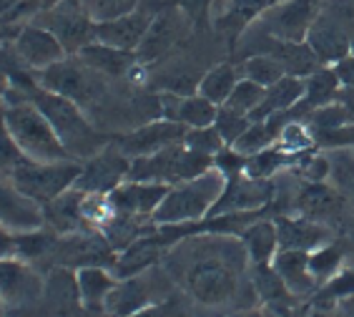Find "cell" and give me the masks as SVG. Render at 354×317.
Wrapping results in <instances>:
<instances>
[{"label": "cell", "mask_w": 354, "mask_h": 317, "mask_svg": "<svg viewBox=\"0 0 354 317\" xmlns=\"http://www.w3.org/2000/svg\"><path fill=\"white\" fill-rule=\"evenodd\" d=\"M277 136H279V132H277V126H274L272 118H269V121H252V126L236 138V144H234L232 149L236 154H241V156L249 158V156H254V154L269 149V144H274Z\"/></svg>", "instance_id": "obj_27"}, {"label": "cell", "mask_w": 354, "mask_h": 317, "mask_svg": "<svg viewBox=\"0 0 354 317\" xmlns=\"http://www.w3.org/2000/svg\"><path fill=\"white\" fill-rule=\"evenodd\" d=\"M75 284H78V295H81L83 307L88 310H98L106 307V300L116 287V277L111 275L109 269L91 264V267H81L75 272Z\"/></svg>", "instance_id": "obj_21"}, {"label": "cell", "mask_w": 354, "mask_h": 317, "mask_svg": "<svg viewBox=\"0 0 354 317\" xmlns=\"http://www.w3.org/2000/svg\"><path fill=\"white\" fill-rule=\"evenodd\" d=\"M277 141H279V149L284 154H299L307 152L309 146H312V134L301 124H286L279 129Z\"/></svg>", "instance_id": "obj_35"}, {"label": "cell", "mask_w": 354, "mask_h": 317, "mask_svg": "<svg viewBox=\"0 0 354 317\" xmlns=\"http://www.w3.org/2000/svg\"><path fill=\"white\" fill-rule=\"evenodd\" d=\"M15 55L35 73H41V71L50 69L63 58H68L61 41L43 26L21 28V33L15 35Z\"/></svg>", "instance_id": "obj_12"}, {"label": "cell", "mask_w": 354, "mask_h": 317, "mask_svg": "<svg viewBox=\"0 0 354 317\" xmlns=\"http://www.w3.org/2000/svg\"><path fill=\"white\" fill-rule=\"evenodd\" d=\"M0 227L10 235H26L46 227V209L30 197L13 186L0 181Z\"/></svg>", "instance_id": "obj_10"}, {"label": "cell", "mask_w": 354, "mask_h": 317, "mask_svg": "<svg viewBox=\"0 0 354 317\" xmlns=\"http://www.w3.org/2000/svg\"><path fill=\"white\" fill-rule=\"evenodd\" d=\"M3 121H6V129L13 136L15 146L21 149V154L28 161L50 164V161H68L71 158V154L61 144V138L46 118V114L26 93L21 98L8 96L6 109H3Z\"/></svg>", "instance_id": "obj_3"}, {"label": "cell", "mask_w": 354, "mask_h": 317, "mask_svg": "<svg viewBox=\"0 0 354 317\" xmlns=\"http://www.w3.org/2000/svg\"><path fill=\"white\" fill-rule=\"evenodd\" d=\"M26 96L46 114V118L55 129V134L61 138V144L66 146V152L71 154V158H91L106 149V138L86 121L78 104L58 96V93H50V91L41 89V86L30 89Z\"/></svg>", "instance_id": "obj_4"}, {"label": "cell", "mask_w": 354, "mask_h": 317, "mask_svg": "<svg viewBox=\"0 0 354 317\" xmlns=\"http://www.w3.org/2000/svg\"><path fill=\"white\" fill-rule=\"evenodd\" d=\"M274 272L281 277L286 290L292 292H307L314 287V275L309 269V255L297 252V249H284L274 257Z\"/></svg>", "instance_id": "obj_22"}, {"label": "cell", "mask_w": 354, "mask_h": 317, "mask_svg": "<svg viewBox=\"0 0 354 317\" xmlns=\"http://www.w3.org/2000/svg\"><path fill=\"white\" fill-rule=\"evenodd\" d=\"M0 317H8V312H6V305L0 302Z\"/></svg>", "instance_id": "obj_46"}, {"label": "cell", "mask_w": 354, "mask_h": 317, "mask_svg": "<svg viewBox=\"0 0 354 317\" xmlns=\"http://www.w3.org/2000/svg\"><path fill=\"white\" fill-rule=\"evenodd\" d=\"M38 6L41 0H0V23H15L35 15Z\"/></svg>", "instance_id": "obj_38"}, {"label": "cell", "mask_w": 354, "mask_h": 317, "mask_svg": "<svg viewBox=\"0 0 354 317\" xmlns=\"http://www.w3.org/2000/svg\"><path fill=\"white\" fill-rule=\"evenodd\" d=\"M8 89H10V83H8V76L3 73V71H0V116H3V109H6Z\"/></svg>", "instance_id": "obj_45"}, {"label": "cell", "mask_w": 354, "mask_h": 317, "mask_svg": "<svg viewBox=\"0 0 354 317\" xmlns=\"http://www.w3.org/2000/svg\"><path fill=\"white\" fill-rule=\"evenodd\" d=\"M161 109H164V118L176 121V124L186 126V129H204V126H214L218 114V106H214L209 98L198 96V93H166L161 96Z\"/></svg>", "instance_id": "obj_16"}, {"label": "cell", "mask_w": 354, "mask_h": 317, "mask_svg": "<svg viewBox=\"0 0 354 317\" xmlns=\"http://www.w3.org/2000/svg\"><path fill=\"white\" fill-rule=\"evenodd\" d=\"M75 58L81 63H86L91 71H95L98 76H126L129 71H133L138 55L133 51H121L113 48V46H106V43H88L83 46Z\"/></svg>", "instance_id": "obj_17"}, {"label": "cell", "mask_w": 354, "mask_h": 317, "mask_svg": "<svg viewBox=\"0 0 354 317\" xmlns=\"http://www.w3.org/2000/svg\"><path fill=\"white\" fill-rule=\"evenodd\" d=\"M26 161V156L21 154V149L15 146L13 136L8 134L6 129V121L0 116V169L8 174V179H10V174H13L15 166H21Z\"/></svg>", "instance_id": "obj_37"}, {"label": "cell", "mask_w": 354, "mask_h": 317, "mask_svg": "<svg viewBox=\"0 0 354 317\" xmlns=\"http://www.w3.org/2000/svg\"><path fill=\"white\" fill-rule=\"evenodd\" d=\"M244 76L249 81L259 83L264 89L274 86V83H279L284 76H289L284 69V63L277 58V55H254L249 61L244 63Z\"/></svg>", "instance_id": "obj_28"}, {"label": "cell", "mask_w": 354, "mask_h": 317, "mask_svg": "<svg viewBox=\"0 0 354 317\" xmlns=\"http://www.w3.org/2000/svg\"><path fill=\"white\" fill-rule=\"evenodd\" d=\"M307 38L309 48L322 61H342L347 55V51L352 48V41L347 38L344 28L334 21L332 15H322L319 21L307 30Z\"/></svg>", "instance_id": "obj_19"}, {"label": "cell", "mask_w": 354, "mask_h": 317, "mask_svg": "<svg viewBox=\"0 0 354 317\" xmlns=\"http://www.w3.org/2000/svg\"><path fill=\"white\" fill-rule=\"evenodd\" d=\"M281 164H286V154L281 152L279 146H269L264 152L246 158L244 174L249 179H266V176H272Z\"/></svg>", "instance_id": "obj_30"}, {"label": "cell", "mask_w": 354, "mask_h": 317, "mask_svg": "<svg viewBox=\"0 0 354 317\" xmlns=\"http://www.w3.org/2000/svg\"><path fill=\"white\" fill-rule=\"evenodd\" d=\"M46 295V282L33 267L18 257L0 260V302L6 312H26Z\"/></svg>", "instance_id": "obj_8"}, {"label": "cell", "mask_w": 354, "mask_h": 317, "mask_svg": "<svg viewBox=\"0 0 354 317\" xmlns=\"http://www.w3.org/2000/svg\"><path fill=\"white\" fill-rule=\"evenodd\" d=\"M169 194L166 184H149V181H123L109 194L111 204L118 217L131 219H153V212Z\"/></svg>", "instance_id": "obj_13"}, {"label": "cell", "mask_w": 354, "mask_h": 317, "mask_svg": "<svg viewBox=\"0 0 354 317\" xmlns=\"http://www.w3.org/2000/svg\"><path fill=\"white\" fill-rule=\"evenodd\" d=\"M184 146L204 156H216L218 152H224V138L216 132V126H204V129H189L184 136Z\"/></svg>", "instance_id": "obj_31"}, {"label": "cell", "mask_w": 354, "mask_h": 317, "mask_svg": "<svg viewBox=\"0 0 354 317\" xmlns=\"http://www.w3.org/2000/svg\"><path fill=\"white\" fill-rule=\"evenodd\" d=\"M307 93V81L299 76H284L279 83H274L266 89V96L261 101V106L254 111L252 121H266V118L281 116L289 109H294V104Z\"/></svg>", "instance_id": "obj_20"}, {"label": "cell", "mask_w": 354, "mask_h": 317, "mask_svg": "<svg viewBox=\"0 0 354 317\" xmlns=\"http://www.w3.org/2000/svg\"><path fill=\"white\" fill-rule=\"evenodd\" d=\"M277 235H279L281 247L297 249V252H309V249H317L327 242V232L317 224H309V221L281 219L279 227H277Z\"/></svg>", "instance_id": "obj_24"}, {"label": "cell", "mask_w": 354, "mask_h": 317, "mask_svg": "<svg viewBox=\"0 0 354 317\" xmlns=\"http://www.w3.org/2000/svg\"><path fill=\"white\" fill-rule=\"evenodd\" d=\"M38 83H41V89L58 93V96L68 98V101H73L78 106L91 104L103 89L101 81H98V73L91 71L78 58H63L50 69L41 71Z\"/></svg>", "instance_id": "obj_6"}, {"label": "cell", "mask_w": 354, "mask_h": 317, "mask_svg": "<svg viewBox=\"0 0 354 317\" xmlns=\"http://www.w3.org/2000/svg\"><path fill=\"white\" fill-rule=\"evenodd\" d=\"M41 26L61 41L66 53H78L83 46L93 43L95 21L81 6V0H61L50 10L41 13Z\"/></svg>", "instance_id": "obj_7"}, {"label": "cell", "mask_w": 354, "mask_h": 317, "mask_svg": "<svg viewBox=\"0 0 354 317\" xmlns=\"http://www.w3.org/2000/svg\"><path fill=\"white\" fill-rule=\"evenodd\" d=\"M277 244H279V235H277V227L269 224V221H259V224L246 227L244 247H246V257L252 262L266 264L274 257Z\"/></svg>", "instance_id": "obj_26"}, {"label": "cell", "mask_w": 354, "mask_h": 317, "mask_svg": "<svg viewBox=\"0 0 354 317\" xmlns=\"http://www.w3.org/2000/svg\"><path fill=\"white\" fill-rule=\"evenodd\" d=\"M206 3H209V0H181V8L186 10L189 18H196V15L206 8Z\"/></svg>", "instance_id": "obj_44"}, {"label": "cell", "mask_w": 354, "mask_h": 317, "mask_svg": "<svg viewBox=\"0 0 354 317\" xmlns=\"http://www.w3.org/2000/svg\"><path fill=\"white\" fill-rule=\"evenodd\" d=\"M136 8H138V0H98V3H95V10L91 15H93L95 23H101V21L121 18V15L136 10Z\"/></svg>", "instance_id": "obj_39"}, {"label": "cell", "mask_w": 354, "mask_h": 317, "mask_svg": "<svg viewBox=\"0 0 354 317\" xmlns=\"http://www.w3.org/2000/svg\"><path fill=\"white\" fill-rule=\"evenodd\" d=\"M214 126H216V132L221 134L224 144L234 146V144H236V138L241 136L249 126H252V118L241 116V114H236V111H229L226 106H221V109H218V114H216V121H214Z\"/></svg>", "instance_id": "obj_34"}, {"label": "cell", "mask_w": 354, "mask_h": 317, "mask_svg": "<svg viewBox=\"0 0 354 317\" xmlns=\"http://www.w3.org/2000/svg\"><path fill=\"white\" fill-rule=\"evenodd\" d=\"M186 30H189V15L184 8H166L156 13L136 51L138 61H156L158 55H164L184 38Z\"/></svg>", "instance_id": "obj_11"}, {"label": "cell", "mask_w": 354, "mask_h": 317, "mask_svg": "<svg viewBox=\"0 0 354 317\" xmlns=\"http://www.w3.org/2000/svg\"><path fill=\"white\" fill-rule=\"evenodd\" d=\"M151 302V287L143 280L136 277H129L126 282H118L113 287V292L109 295L106 300V310L116 312V315L123 317H131L133 312L143 310V307H149Z\"/></svg>", "instance_id": "obj_23"}, {"label": "cell", "mask_w": 354, "mask_h": 317, "mask_svg": "<svg viewBox=\"0 0 354 317\" xmlns=\"http://www.w3.org/2000/svg\"><path fill=\"white\" fill-rule=\"evenodd\" d=\"M339 86V76L337 71H317L307 81V93L304 101L309 106H327V101L334 96V91Z\"/></svg>", "instance_id": "obj_32"}, {"label": "cell", "mask_w": 354, "mask_h": 317, "mask_svg": "<svg viewBox=\"0 0 354 317\" xmlns=\"http://www.w3.org/2000/svg\"><path fill=\"white\" fill-rule=\"evenodd\" d=\"M337 76H339V83L354 89V58H342L337 63Z\"/></svg>", "instance_id": "obj_41"}, {"label": "cell", "mask_w": 354, "mask_h": 317, "mask_svg": "<svg viewBox=\"0 0 354 317\" xmlns=\"http://www.w3.org/2000/svg\"><path fill=\"white\" fill-rule=\"evenodd\" d=\"M236 83H239V78H236L234 66H229V63H218L216 69H212L201 81H198L196 93L198 96L209 98L214 106H224L226 98L232 96V91L236 89Z\"/></svg>", "instance_id": "obj_25"}, {"label": "cell", "mask_w": 354, "mask_h": 317, "mask_svg": "<svg viewBox=\"0 0 354 317\" xmlns=\"http://www.w3.org/2000/svg\"><path fill=\"white\" fill-rule=\"evenodd\" d=\"M129 169L131 158L118 146H111L83 164V172L73 189L83 194H111L116 186H121L129 179Z\"/></svg>", "instance_id": "obj_9"}, {"label": "cell", "mask_w": 354, "mask_h": 317, "mask_svg": "<svg viewBox=\"0 0 354 317\" xmlns=\"http://www.w3.org/2000/svg\"><path fill=\"white\" fill-rule=\"evenodd\" d=\"M151 21H153V15L143 13L141 8H136V10H131V13L121 15V18L95 23L93 41L136 53L141 41L146 38V30H149Z\"/></svg>", "instance_id": "obj_15"}, {"label": "cell", "mask_w": 354, "mask_h": 317, "mask_svg": "<svg viewBox=\"0 0 354 317\" xmlns=\"http://www.w3.org/2000/svg\"><path fill=\"white\" fill-rule=\"evenodd\" d=\"M354 290V275L349 272V275H342L339 280H334L332 284L327 287L329 295H344V292Z\"/></svg>", "instance_id": "obj_42"}, {"label": "cell", "mask_w": 354, "mask_h": 317, "mask_svg": "<svg viewBox=\"0 0 354 317\" xmlns=\"http://www.w3.org/2000/svg\"><path fill=\"white\" fill-rule=\"evenodd\" d=\"M131 317H169V312H166V305H149V307L133 312Z\"/></svg>", "instance_id": "obj_43"}, {"label": "cell", "mask_w": 354, "mask_h": 317, "mask_svg": "<svg viewBox=\"0 0 354 317\" xmlns=\"http://www.w3.org/2000/svg\"><path fill=\"white\" fill-rule=\"evenodd\" d=\"M186 126L176 124V121H153V124H146L141 129H136L133 134L121 138V149L123 154L129 158H141V156H151V154L161 152L166 146H174V144H181L186 136Z\"/></svg>", "instance_id": "obj_14"}, {"label": "cell", "mask_w": 354, "mask_h": 317, "mask_svg": "<svg viewBox=\"0 0 354 317\" xmlns=\"http://www.w3.org/2000/svg\"><path fill=\"white\" fill-rule=\"evenodd\" d=\"M169 244L166 235H153V237H138L133 244L123 249L121 257L113 260V272L121 280H129V277H136L141 272H146V267L156 262L158 255L164 252V247Z\"/></svg>", "instance_id": "obj_18"}, {"label": "cell", "mask_w": 354, "mask_h": 317, "mask_svg": "<svg viewBox=\"0 0 354 317\" xmlns=\"http://www.w3.org/2000/svg\"><path fill=\"white\" fill-rule=\"evenodd\" d=\"M196 247H189L186 255L184 247H178L174 255L184 257V267L178 269V277L198 305H216L229 302L236 295L239 287V262H241V247L239 242H194Z\"/></svg>", "instance_id": "obj_1"}, {"label": "cell", "mask_w": 354, "mask_h": 317, "mask_svg": "<svg viewBox=\"0 0 354 317\" xmlns=\"http://www.w3.org/2000/svg\"><path fill=\"white\" fill-rule=\"evenodd\" d=\"M83 172V164L68 158V161H23L21 166H15L10 174V184L18 186L26 197H30L33 201H38L41 207L50 204L53 199H58L61 194H66L68 189H73L78 176Z\"/></svg>", "instance_id": "obj_5"}, {"label": "cell", "mask_w": 354, "mask_h": 317, "mask_svg": "<svg viewBox=\"0 0 354 317\" xmlns=\"http://www.w3.org/2000/svg\"><path fill=\"white\" fill-rule=\"evenodd\" d=\"M349 51H352V53H354V38H352V48H349Z\"/></svg>", "instance_id": "obj_47"}, {"label": "cell", "mask_w": 354, "mask_h": 317, "mask_svg": "<svg viewBox=\"0 0 354 317\" xmlns=\"http://www.w3.org/2000/svg\"><path fill=\"white\" fill-rule=\"evenodd\" d=\"M334 204H337V199H334L332 189L322 184L309 186L301 194V209L307 214H327L329 209H334Z\"/></svg>", "instance_id": "obj_36"}, {"label": "cell", "mask_w": 354, "mask_h": 317, "mask_svg": "<svg viewBox=\"0 0 354 317\" xmlns=\"http://www.w3.org/2000/svg\"><path fill=\"white\" fill-rule=\"evenodd\" d=\"M50 247H53V235L46 232V227L35 229V232H26V235H15V257L26 260V262L46 255Z\"/></svg>", "instance_id": "obj_33"}, {"label": "cell", "mask_w": 354, "mask_h": 317, "mask_svg": "<svg viewBox=\"0 0 354 317\" xmlns=\"http://www.w3.org/2000/svg\"><path fill=\"white\" fill-rule=\"evenodd\" d=\"M226 186H229V179L216 166H212L209 172L198 174L194 179L178 181V184L169 186V194L158 204L151 221L158 227H184V224L204 219L224 197Z\"/></svg>", "instance_id": "obj_2"}, {"label": "cell", "mask_w": 354, "mask_h": 317, "mask_svg": "<svg viewBox=\"0 0 354 317\" xmlns=\"http://www.w3.org/2000/svg\"><path fill=\"white\" fill-rule=\"evenodd\" d=\"M264 96H266L264 86H259V83H254V81H249V78H244V81L236 83V89L232 91V96L226 98L224 106L229 111H236V114H241V116H252L254 111L261 106Z\"/></svg>", "instance_id": "obj_29"}, {"label": "cell", "mask_w": 354, "mask_h": 317, "mask_svg": "<svg viewBox=\"0 0 354 317\" xmlns=\"http://www.w3.org/2000/svg\"><path fill=\"white\" fill-rule=\"evenodd\" d=\"M339 264V252L332 247H322L319 252H314L309 255V269H312L314 277H324V275H332L334 267Z\"/></svg>", "instance_id": "obj_40"}]
</instances>
